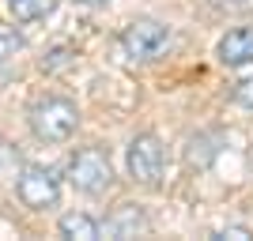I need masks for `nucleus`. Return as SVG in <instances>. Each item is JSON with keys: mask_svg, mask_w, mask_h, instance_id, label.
<instances>
[{"mask_svg": "<svg viewBox=\"0 0 253 241\" xmlns=\"http://www.w3.org/2000/svg\"><path fill=\"white\" fill-rule=\"evenodd\" d=\"M27 125H31L34 139H42V143H64L80 128V109H76L72 98H64V95H42L27 105Z\"/></svg>", "mask_w": 253, "mask_h": 241, "instance_id": "nucleus-1", "label": "nucleus"}, {"mask_svg": "<svg viewBox=\"0 0 253 241\" xmlns=\"http://www.w3.org/2000/svg\"><path fill=\"white\" fill-rule=\"evenodd\" d=\"M68 181H72V189H80L84 196H106L110 185H114L110 155H106L102 147H80V151L68 158Z\"/></svg>", "mask_w": 253, "mask_h": 241, "instance_id": "nucleus-2", "label": "nucleus"}, {"mask_svg": "<svg viewBox=\"0 0 253 241\" xmlns=\"http://www.w3.org/2000/svg\"><path fill=\"white\" fill-rule=\"evenodd\" d=\"M128 177L136 181V185H144V189H155L159 181H163V173H167V147H163V139L151 136V132H140L132 143H128Z\"/></svg>", "mask_w": 253, "mask_h": 241, "instance_id": "nucleus-3", "label": "nucleus"}, {"mask_svg": "<svg viewBox=\"0 0 253 241\" xmlns=\"http://www.w3.org/2000/svg\"><path fill=\"white\" fill-rule=\"evenodd\" d=\"M167 45H170V27L159 19H132L121 31V49H125L128 61H140V64L159 61L167 53Z\"/></svg>", "mask_w": 253, "mask_h": 241, "instance_id": "nucleus-4", "label": "nucleus"}, {"mask_svg": "<svg viewBox=\"0 0 253 241\" xmlns=\"http://www.w3.org/2000/svg\"><path fill=\"white\" fill-rule=\"evenodd\" d=\"M15 196L31 211H49L61 200V177L45 166H27L19 173V181H15Z\"/></svg>", "mask_w": 253, "mask_h": 241, "instance_id": "nucleus-5", "label": "nucleus"}, {"mask_svg": "<svg viewBox=\"0 0 253 241\" xmlns=\"http://www.w3.org/2000/svg\"><path fill=\"white\" fill-rule=\"evenodd\" d=\"M215 57H219L227 68H242V64H253V27H234L219 38L215 45Z\"/></svg>", "mask_w": 253, "mask_h": 241, "instance_id": "nucleus-6", "label": "nucleus"}, {"mask_svg": "<svg viewBox=\"0 0 253 241\" xmlns=\"http://www.w3.org/2000/svg\"><path fill=\"white\" fill-rule=\"evenodd\" d=\"M144 226H148V219H144V211H140L136 204H121V207L106 219V234H110V238H136Z\"/></svg>", "mask_w": 253, "mask_h": 241, "instance_id": "nucleus-7", "label": "nucleus"}, {"mask_svg": "<svg viewBox=\"0 0 253 241\" xmlns=\"http://www.w3.org/2000/svg\"><path fill=\"white\" fill-rule=\"evenodd\" d=\"M57 4L61 0H4V8H8V15L15 23H42V19H49L53 11H57Z\"/></svg>", "mask_w": 253, "mask_h": 241, "instance_id": "nucleus-8", "label": "nucleus"}, {"mask_svg": "<svg viewBox=\"0 0 253 241\" xmlns=\"http://www.w3.org/2000/svg\"><path fill=\"white\" fill-rule=\"evenodd\" d=\"M98 234H102V226H98L91 215H84V211H68V215H61V238H72V241H95Z\"/></svg>", "mask_w": 253, "mask_h": 241, "instance_id": "nucleus-9", "label": "nucleus"}, {"mask_svg": "<svg viewBox=\"0 0 253 241\" xmlns=\"http://www.w3.org/2000/svg\"><path fill=\"white\" fill-rule=\"evenodd\" d=\"M15 53H23V34L15 27H4L0 23V68L8 61H15Z\"/></svg>", "mask_w": 253, "mask_h": 241, "instance_id": "nucleus-10", "label": "nucleus"}, {"mask_svg": "<svg viewBox=\"0 0 253 241\" xmlns=\"http://www.w3.org/2000/svg\"><path fill=\"white\" fill-rule=\"evenodd\" d=\"M76 61V49L72 45H57V49H49V57H42V68L45 72H61L64 64Z\"/></svg>", "mask_w": 253, "mask_h": 241, "instance_id": "nucleus-11", "label": "nucleus"}, {"mask_svg": "<svg viewBox=\"0 0 253 241\" xmlns=\"http://www.w3.org/2000/svg\"><path fill=\"white\" fill-rule=\"evenodd\" d=\"M219 11H231V15H250L253 11V0H211Z\"/></svg>", "mask_w": 253, "mask_h": 241, "instance_id": "nucleus-12", "label": "nucleus"}, {"mask_svg": "<svg viewBox=\"0 0 253 241\" xmlns=\"http://www.w3.org/2000/svg\"><path fill=\"white\" fill-rule=\"evenodd\" d=\"M211 238H215V241H227V238L246 241V238H253V230H250V226H223V230H215Z\"/></svg>", "mask_w": 253, "mask_h": 241, "instance_id": "nucleus-13", "label": "nucleus"}, {"mask_svg": "<svg viewBox=\"0 0 253 241\" xmlns=\"http://www.w3.org/2000/svg\"><path fill=\"white\" fill-rule=\"evenodd\" d=\"M234 102L246 105V109H253V75H250V79H242V83L234 87Z\"/></svg>", "mask_w": 253, "mask_h": 241, "instance_id": "nucleus-14", "label": "nucleus"}, {"mask_svg": "<svg viewBox=\"0 0 253 241\" xmlns=\"http://www.w3.org/2000/svg\"><path fill=\"white\" fill-rule=\"evenodd\" d=\"M76 4H87V8H102V4H110V0H76Z\"/></svg>", "mask_w": 253, "mask_h": 241, "instance_id": "nucleus-15", "label": "nucleus"}]
</instances>
